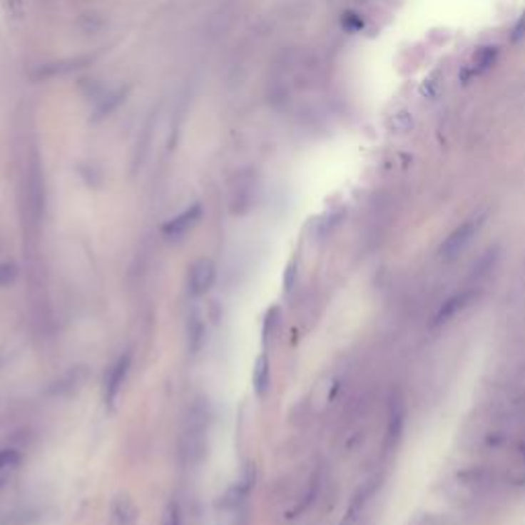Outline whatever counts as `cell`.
Masks as SVG:
<instances>
[{
	"label": "cell",
	"instance_id": "obj_3",
	"mask_svg": "<svg viewBox=\"0 0 525 525\" xmlns=\"http://www.w3.org/2000/svg\"><path fill=\"white\" fill-rule=\"evenodd\" d=\"M480 285H476V283H470V285H466L464 290H459L458 294H454L452 297H447L445 302H443V306L437 310L435 314V318H433V325L435 327H442V325H447L449 320H454L456 316H458L459 312H464L472 302H474L476 297L480 295Z\"/></svg>",
	"mask_w": 525,
	"mask_h": 525
},
{
	"label": "cell",
	"instance_id": "obj_20",
	"mask_svg": "<svg viewBox=\"0 0 525 525\" xmlns=\"http://www.w3.org/2000/svg\"><path fill=\"white\" fill-rule=\"evenodd\" d=\"M6 9L15 19H21L25 15V0H6Z\"/></svg>",
	"mask_w": 525,
	"mask_h": 525
},
{
	"label": "cell",
	"instance_id": "obj_7",
	"mask_svg": "<svg viewBox=\"0 0 525 525\" xmlns=\"http://www.w3.org/2000/svg\"><path fill=\"white\" fill-rule=\"evenodd\" d=\"M201 215H203L201 203H193L187 210H183L179 215H175L173 220H168L163 226V232L168 238H179V236L187 234L189 230L195 226L197 222L201 220Z\"/></svg>",
	"mask_w": 525,
	"mask_h": 525
},
{
	"label": "cell",
	"instance_id": "obj_5",
	"mask_svg": "<svg viewBox=\"0 0 525 525\" xmlns=\"http://www.w3.org/2000/svg\"><path fill=\"white\" fill-rule=\"evenodd\" d=\"M215 281V265L212 259H197L189 269V294L193 297L205 295Z\"/></svg>",
	"mask_w": 525,
	"mask_h": 525
},
{
	"label": "cell",
	"instance_id": "obj_12",
	"mask_svg": "<svg viewBox=\"0 0 525 525\" xmlns=\"http://www.w3.org/2000/svg\"><path fill=\"white\" fill-rule=\"evenodd\" d=\"M318 491H320V472H314V476L310 478V482H308V489H306V494L302 496V503H297L290 513H287V517H297V515H302L306 509L310 507L312 503H314V499L318 496Z\"/></svg>",
	"mask_w": 525,
	"mask_h": 525
},
{
	"label": "cell",
	"instance_id": "obj_21",
	"mask_svg": "<svg viewBox=\"0 0 525 525\" xmlns=\"http://www.w3.org/2000/svg\"><path fill=\"white\" fill-rule=\"evenodd\" d=\"M412 525H443V521L437 517V515H431V513H425L421 517H417Z\"/></svg>",
	"mask_w": 525,
	"mask_h": 525
},
{
	"label": "cell",
	"instance_id": "obj_1",
	"mask_svg": "<svg viewBox=\"0 0 525 525\" xmlns=\"http://www.w3.org/2000/svg\"><path fill=\"white\" fill-rule=\"evenodd\" d=\"M212 423V410L208 400H199L191 407L187 431H185V442H187V456L193 462L203 458V452L208 447V433Z\"/></svg>",
	"mask_w": 525,
	"mask_h": 525
},
{
	"label": "cell",
	"instance_id": "obj_6",
	"mask_svg": "<svg viewBox=\"0 0 525 525\" xmlns=\"http://www.w3.org/2000/svg\"><path fill=\"white\" fill-rule=\"evenodd\" d=\"M377 486H379V484H377V478L365 480L360 489L355 491V494L351 496V501H349V505H347V511H345L343 519H341V524L339 525H355V521L361 517V513H363L365 505L369 503V499L376 494Z\"/></svg>",
	"mask_w": 525,
	"mask_h": 525
},
{
	"label": "cell",
	"instance_id": "obj_17",
	"mask_svg": "<svg viewBox=\"0 0 525 525\" xmlns=\"http://www.w3.org/2000/svg\"><path fill=\"white\" fill-rule=\"evenodd\" d=\"M16 267L13 262H0V287L11 285L16 279Z\"/></svg>",
	"mask_w": 525,
	"mask_h": 525
},
{
	"label": "cell",
	"instance_id": "obj_9",
	"mask_svg": "<svg viewBox=\"0 0 525 525\" xmlns=\"http://www.w3.org/2000/svg\"><path fill=\"white\" fill-rule=\"evenodd\" d=\"M404 407L400 400H396L390 404V412H388V427H386V447H392L396 442L400 439L402 431H404Z\"/></svg>",
	"mask_w": 525,
	"mask_h": 525
},
{
	"label": "cell",
	"instance_id": "obj_13",
	"mask_svg": "<svg viewBox=\"0 0 525 525\" xmlns=\"http://www.w3.org/2000/svg\"><path fill=\"white\" fill-rule=\"evenodd\" d=\"M203 335H205V328H203V322H201V316L199 312L193 310L191 316H189V325H187V337H189V347L191 351L197 353L203 345Z\"/></svg>",
	"mask_w": 525,
	"mask_h": 525
},
{
	"label": "cell",
	"instance_id": "obj_19",
	"mask_svg": "<svg viewBox=\"0 0 525 525\" xmlns=\"http://www.w3.org/2000/svg\"><path fill=\"white\" fill-rule=\"evenodd\" d=\"M343 27L347 31H360L363 27V21L355 13H347V15H343Z\"/></svg>",
	"mask_w": 525,
	"mask_h": 525
},
{
	"label": "cell",
	"instance_id": "obj_15",
	"mask_svg": "<svg viewBox=\"0 0 525 525\" xmlns=\"http://www.w3.org/2000/svg\"><path fill=\"white\" fill-rule=\"evenodd\" d=\"M21 464V454L15 447H4L0 449V472L4 470H13Z\"/></svg>",
	"mask_w": 525,
	"mask_h": 525
},
{
	"label": "cell",
	"instance_id": "obj_14",
	"mask_svg": "<svg viewBox=\"0 0 525 525\" xmlns=\"http://www.w3.org/2000/svg\"><path fill=\"white\" fill-rule=\"evenodd\" d=\"M390 130L396 131V133H407L414 128V117L410 111L407 109H402V111H398V113L394 115L392 119H390Z\"/></svg>",
	"mask_w": 525,
	"mask_h": 525
},
{
	"label": "cell",
	"instance_id": "obj_10",
	"mask_svg": "<svg viewBox=\"0 0 525 525\" xmlns=\"http://www.w3.org/2000/svg\"><path fill=\"white\" fill-rule=\"evenodd\" d=\"M253 388L257 396H267L269 388H271V365H269V357L261 353L255 365H253Z\"/></svg>",
	"mask_w": 525,
	"mask_h": 525
},
{
	"label": "cell",
	"instance_id": "obj_22",
	"mask_svg": "<svg viewBox=\"0 0 525 525\" xmlns=\"http://www.w3.org/2000/svg\"><path fill=\"white\" fill-rule=\"evenodd\" d=\"M4 482H6V478H4V476H0V491L4 489Z\"/></svg>",
	"mask_w": 525,
	"mask_h": 525
},
{
	"label": "cell",
	"instance_id": "obj_8",
	"mask_svg": "<svg viewBox=\"0 0 525 525\" xmlns=\"http://www.w3.org/2000/svg\"><path fill=\"white\" fill-rule=\"evenodd\" d=\"M138 507L128 492H117L111 501V525H138Z\"/></svg>",
	"mask_w": 525,
	"mask_h": 525
},
{
	"label": "cell",
	"instance_id": "obj_2",
	"mask_svg": "<svg viewBox=\"0 0 525 525\" xmlns=\"http://www.w3.org/2000/svg\"><path fill=\"white\" fill-rule=\"evenodd\" d=\"M484 213H474L472 218H468V220H464L462 224H459L458 228L454 230L445 240H443V245L439 246V255H442L445 261H454L458 255H462L468 245L472 243L476 238V234L480 232V228L484 226Z\"/></svg>",
	"mask_w": 525,
	"mask_h": 525
},
{
	"label": "cell",
	"instance_id": "obj_18",
	"mask_svg": "<svg viewBox=\"0 0 525 525\" xmlns=\"http://www.w3.org/2000/svg\"><path fill=\"white\" fill-rule=\"evenodd\" d=\"M295 275H297V261H290L285 267V273H283V290L285 292H292L295 283Z\"/></svg>",
	"mask_w": 525,
	"mask_h": 525
},
{
	"label": "cell",
	"instance_id": "obj_16",
	"mask_svg": "<svg viewBox=\"0 0 525 525\" xmlns=\"http://www.w3.org/2000/svg\"><path fill=\"white\" fill-rule=\"evenodd\" d=\"M163 525H183V519H180V507L175 499L168 501L166 507H164Z\"/></svg>",
	"mask_w": 525,
	"mask_h": 525
},
{
	"label": "cell",
	"instance_id": "obj_11",
	"mask_svg": "<svg viewBox=\"0 0 525 525\" xmlns=\"http://www.w3.org/2000/svg\"><path fill=\"white\" fill-rule=\"evenodd\" d=\"M496 56H499V48L496 46H484L474 53L472 58V64H470V76H480L484 74L486 70H491L492 64L496 62Z\"/></svg>",
	"mask_w": 525,
	"mask_h": 525
},
{
	"label": "cell",
	"instance_id": "obj_4",
	"mask_svg": "<svg viewBox=\"0 0 525 525\" xmlns=\"http://www.w3.org/2000/svg\"><path fill=\"white\" fill-rule=\"evenodd\" d=\"M130 363H131V355L126 353L121 355L119 360L115 361L107 374V379H105V404L109 409H113L117 398H119V392L128 379V374H130Z\"/></svg>",
	"mask_w": 525,
	"mask_h": 525
}]
</instances>
